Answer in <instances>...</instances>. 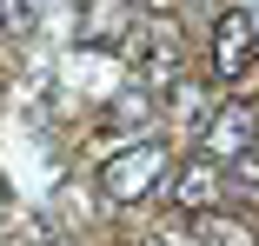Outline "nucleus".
<instances>
[{"label": "nucleus", "mask_w": 259, "mask_h": 246, "mask_svg": "<svg viewBox=\"0 0 259 246\" xmlns=\"http://www.w3.org/2000/svg\"><path fill=\"white\" fill-rule=\"evenodd\" d=\"M166 173H173V146L160 133H140L120 153L100 160V193H107L113 207H140V200H153V193L166 186Z\"/></svg>", "instance_id": "1"}, {"label": "nucleus", "mask_w": 259, "mask_h": 246, "mask_svg": "<svg viewBox=\"0 0 259 246\" xmlns=\"http://www.w3.org/2000/svg\"><path fill=\"white\" fill-rule=\"evenodd\" d=\"M126 60L146 87H173L180 80V27L173 20H153L140 33H126Z\"/></svg>", "instance_id": "2"}, {"label": "nucleus", "mask_w": 259, "mask_h": 246, "mask_svg": "<svg viewBox=\"0 0 259 246\" xmlns=\"http://www.w3.org/2000/svg\"><path fill=\"white\" fill-rule=\"evenodd\" d=\"M199 146H206V160H239V153H252L259 146V113L246 107V100H226V107H213L206 113V127H199Z\"/></svg>", "instance_id": "3"}, {"label": "nucleus", "mask_w": 259, "mask_h": 246, "mask_svg": "<svg viewBox=\"0 0 259 246\" xmlns=\"http://www.w3.org/2000/svg\"><path fill=\"white\" fill-rule=\"evenodd\" d=\"M252 60H259V27H252L246 7H226L213 20V73L220 80H246Z\"/></svg>", "instance_id": "4"}, {"label": "nucleus", "mask_w": 259, "mask_h": 246, "mask_svg": "<svg viewBox=\"0 0 259 246\" xmlns=\"http://www.w3.org/2000/svg\"><path fill=\"white\" fill-rule=\"evenodd\" d=\"M166 193H173V207L206 213V207H220V193H226V167H220V160H206V153H193L186 167L166 173Z\"/></svg>", "instance_id": "5"}, {"label": "nucleus", "mask_w": 259, "mask_h": 246, "mask_svg": "<svg viewBox=\"0 0 259 246\" xmlns=\"http://www.w3.org/2000/svg\"><path fill=\"white\" fill-rule=\"evenodd\" d=\"M126 33H133V0H87V7H80V47L120 54Z\"/></svg>", "instance_id": "6"}, {"label": "nucleus", "mask_w": 259, "mask_h": 246, "mask_svg": "<svg viewBox=\"0 0 259 246\" xmlns=\"http://www.w3.org/2000/svg\"><path fill=\"white\" fill-rule=\"evenodd\" d=\"M186 246H259V226L246 213L206 207V213H186Z\"/></svg>", "instance_id": "7"}, {"label": "nucleus", "mask_w": 259, "mask_h": 246, "mask_svg": "<svg viewBox=\"0 0 259 246\" xmlns=\"http://www.w3.org/2000/svg\"><path fill=\"white\" fill-rule=\"evenodd\" d=\"M173 113L199 127V87H186V80H173Z\"/></svg>", "instance_id": "8"}, {"label": "nucleus", "mask_w": 259, "mask_h": 246, "mask_svg": "<svg viewBox=\"0 0 259 246\" xmlns=\"http://www.w3.org/2000/svg\"><path fill=\"white\" fill-rule=\"evenodd\" d=\"M226 173H233L239 186H259V146H252V153H239V160H226Z\"/></svg>", "instance_id": "9"}]
</instances>
